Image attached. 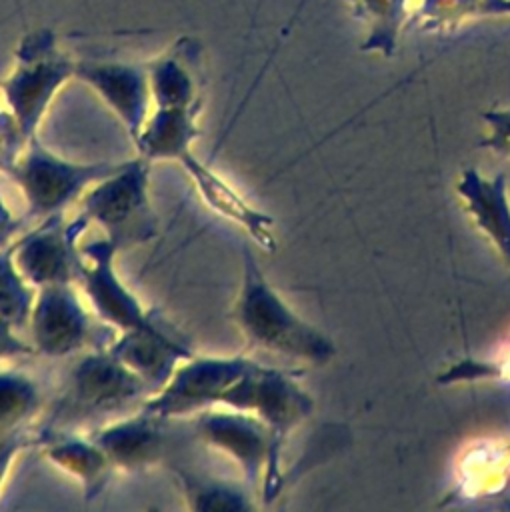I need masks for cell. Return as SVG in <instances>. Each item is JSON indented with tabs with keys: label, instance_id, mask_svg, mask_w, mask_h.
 <instances>
[{
	"label": "cell",
	"instance_id": "ac0fdd59",
	"mask_svg": "<svg viewBox=\"0 0 510 512\" xmlns=\"http://www.w3.org/2000/svg\"><path fill=\"white\" fill-rule=\"evenodd\" d=\"M202 108H152L140 134L132 142L138 156L152 162H174L200 138Z\"/></svg>",
	"mask_w": 510,
	"mask_h": 512
},
{
	"label": "cell",
	"instance_id": "e0dca14e",
	"mask_svg": "<svg viewBox=\"0 0 510 512\" xmlns=\"http://www.w3.org/2000/svg\"><path fill=\"white\" fill-rule=\"evenodd\" d=\"M40 446L50 464L78 482L86 502L98 498L116 472L102 446L90 434L78 436L52 432L40 436Z\"/></svg>",
	"mask_w": 510,
	"mask_h": 512
},
{
	"label": "cell",
	"instance_id": "d6986e66",
	"mask_svg": "<svg viewBox=\"0 0 510 512\" xmlns=\"http://www.w3.org/2000/svg\"><path fill=\"white\" fill-rule=\"evenodd\" d=\"M458 194L476 226L510 264V202L504 174L484 178L476 170H466L458 182Z\"/></svg>",
	"mask_w": 510,
	"mask_h": 512
},
{
	"label": "cell",
	"instance_id": "52a82bcc",
	"mask_svg": "<svg viewBox=\"0 0 510 512\" xmlns=\"http://www.w3.org/2000/svg\"><path fill=\"white\" fill-rule=\"evenodd\" d=\"M258 362L244 354H198L182 360L168 382L140 406L166 420L188 418L224 404L228 392Z\"/></svg>",
	"mask_w": 510,
	"mask_h": 512
},
{
	"label": "cell",
	"instance_id": "7a4b0ae2",
	"mask_svg": "<svg viewBox=\"0 0 510 512\" xmlns=\"http://www.w3.org/2000/svg\"><path fill=\"white\" fill-rule=\"evenodd\" d=\"M76 62L60 48L50 28L32 30L20 38L14 64L0 82V94L26 140L38 136L54 98L76 78Z\"/></svg>",
	"mask_w": 510,
	"mask_h": 512
},
{
	"label": "cell",
	"instance_id": "5b68a950",
	"mask_svg": "<svg viewBox=\"0 0 510 512\" xmlns=\"http://www.w3.org/2000/svg\"><path fill=\"white\" fill-rule=\"evenodd\" d=\"M124 160L76 162L58 156L44 146L38 136L26 140L20 156L8 170L12 182L20 188L28 216L46 218L80 200L84 192L120 168Z\"/></svg>",
	"mask_w": 510,
	"mask_h": 512
},
{
	"label": "cell",
	"instance_id": "277c9868",
	"mask_svg": "<svg viewBox=\"0 0 510 512\" xmlns=\"http://www.w3.org/2000/svg\"><path fill=\"white\" fill-rule=\"evenodd\" d=\"M150 162L124 160L118 170L92 184L80 198V212L96 224L118 250L146 244L158 236V214L150 196Z\"/></svg>",
	"mask_w": 510,
	"mask_h": 512
},
{
	"label": "cell",
	"instance_id": "3957f363",
	"mask_svg": "<svg viewBox=\"0 0 510 512\" xmlns=\"http://www.w3.org/2000/svg\"><path fill=\"white\" fill-rule=\"evenodd\" d=\"M226 408L256 414L268 430L270 468L260 490L264 504H270L282 490V454L294 432L312 412L310 394L284 370L256 364L226 396Z\"/></svg>",
	"mask_w": 510,
	"mask_h": 512
},
{
	"label": "cell",
	"instance_id": "6da1fadb",
	"mask_svg": "<svg viewBox=\"0 0 510 512\" xmlns=\"http://www.w3.org/2000/svg\"><path fill=\"white\" fill-rule=\"evenodd\" d=\"M232 320L242 338L258 350L316 366L336 354L334 342L298 316L270 284L250 244H242L240 250V284Z\"/></svg>",
	"mask_w": 510,
	"mask_h": 512
},
{
	"label": "cell",
	"instance_id": "4fadbf2b",
	"mask_svg": "<svg viewBox=\"0 0 510 512\" xmlns=\"http://www.w3.org/2000/svg\"><path fill=\"white\" fill-rule=\"evenodd\" d=\"M176 164L184 170L194 192L208 210L240 228L258 248L274 252L278 246L274 234V218L254 206L230 180L202 160L194 148L184 152Z\"/></svg>",
	"mask_w": 510,
	"mask_h": 512
},
{
	"label": "cell",
	"instance_id": "7402d4cb",
	"mask_svg": "<svg viewBox=\"0 0 510 512\" xmlns=\"http://www.w3.org/2000/svg\"><path fill=\"white\" fill-rule=\"evenodd\" d=\"M354 16L366 24L362 52L390 58L398 46L400 32L410 16L408 0H350Z\"/></svg>",
	"mask_w": 510,
	"mask_h": 512
},
{
	"label": "cell",
	"instance_id": "9c48e42d",
	"mask_svg": "<svg viewBox=\"0 0 510 512\" xmlns=\"http://www.w3.org/2000/svg\"><path fill=\"white\" fill-rule=\"evenodd\" d=\"M118 252L120 250L104 236L84 242V260L76 284L80 286L92 314L114 332L146 328L156 322L158 314L146 308L124 284L116 270Z\"/></svg>",
	"mask_w": 510,
	"mask_h": 512
},
{
	"label": "cell",
	"instance_id": "2e32d148",
	"mask_svg": "<svg viewBox=\"0 0 510 512\" xmlns=\"http://www.w3.org/2000/svg\"><path fill=\"white\" fill-rule=\"evenodd\" d=\"M156 108H202L200 44L180 36L170 48L146 62Z\"/></svg>",
	"mask_w": 510,
	"mask_h": 512
},
{
	"label": "cell",
	"instance_id": "30bf717a",
	"mask_svg": "<svg viewBox=\"0 0 510 512\" xmlns=\"http://www.w3.org/2000/svg\"><path fill=\"white\" fill-rule=\"evenodd\" d=\"M196 438L224 454L240 472L244 484L260 496L270 468V438L262 420L246 410L210 408L194 416Z\"/></svg>",
	"mask_w": 510,
	"mask_h": 512
},
{
	"label": "cell",
	"instance_id": "5bb4252c",
	"mask_svg": "<svg viewBox=\"0 0 510 512\" xmlns=\"http://www.w3.org/2000/svg\"><path fill=\"white\" fill-rule=\"evenodd\" d=\"M170 420L138 406L122 414L90 436L102 446L116 472H144L166 464L170 452Z\"/></svg>",
	"mask_w": 510,
	"mask_h": 512
},
{
	"label": "cell",
	"instance_id": "44dd1931",
	"mask_svg": "<svg viewBox=\"0 0 510 512\" xmlns=\"http://www.w3.org/2000/svg\"><path fill=\"white\" fill-rule=\"evenodd\" d=\"M174 482L190 510L214 512V510H254V492L244 484H234L218 476L198 472L192 468L172 466Z\"/></svg>",
	"mask_w": 510,
	"mask_h": 512
},
{
	"label": "cell",
	"instance_id": "f1b7e54d",
	"mask_svg": "<svg viewBox=\"0 0 510 512\" xmlns=\"http://www.w3.org/2000/svg\"><path fill=\"white\" fill-rule=\"evenodd\" d=\"M492 124V144L496 148L510 150V112H492L486 116Z\"/></svg>",
	"mask_w": 510,
	"mask_h": 512
},
{
	"label": "cell",
	"instance_id": "603a6c76",
	"mask_svg": "<svg viewBox=\"0 0 510 512\" xmlns=\"http://www.w3.org/2000/svg\"><path fill=\"white\" fill-rule=\"evenodd\" d=\"M36 288L20 272L12 244L0 248V320L22 330L28 326Z\"/></svg>",
	"mask_w": 510,
	"mask_h": 512
},
{
	"label": "cell",
	"instance_id": "8fae6325",
	"mask_svg": "<svg viewBox=\"0 0 510 512\" xmlns=\"http://www.w3.org/2000/svg\"><path fill=\"white\" fill-rule=\"evenodd\" d=\"M74 286L50 284L36 288L26 326L36 356L68 358L84 352L94 340L92 314Z\"/></svg>",
	"mask_w": 510,
	"mask_h": 512
},
{
	"label": "cell",
	"instance_id": "7c38bea8",
	"mask_svg": "<svg viewBox=\"0 0 510 512\" xmlns=\"http://www.w3.org/2000/svg\"><path fill=\"white\" fill-rule=\"evenodd\" d=\"M76 80L106 104L134 142L154 108L146 64L84 58L76 62Z\"/></svg>",
	"mask_w": 510,
	"mask_h": 512
},
{
	"label": "cell",
	"instance_id": "ffe728a7",
	"mask_svg": "<svg viewBox=\"0 0 510 512\" xmlns=\"http://www.w3.org/2000/svg\"><path fill=\"white\" fill-rule=\"evenodd\" d=\"M42 406L38 384L24 372L0 370V444L16 440H34L30 424Z\"/></svg>",
	"mask_w": 510,
	"mask_h": 512
},
{
	"label": "cell",
	"instance_id": "f546056e",
	"mask_svg": "<svg viewBox=\"0 0 510 512\" xmlns=\"http://www.w3.org/2000/svg\"><path fill=\"white\" fill-rule=\"evenodd\" d=\"M488 16H510V0H478L476 18Z\"/></svg>",
	"mask_w": 510,
	"mask_h": 512
},
{
	"label": "cell",
	"instance_id": "8992f818",
	"mask_svg": "<svg viewBox=\"0 0 510 512\" xmlns=\"http://www.w3.org/2000/svg\"><path fill=\"white\" fill-rule=\"evenodd\" d=\"M148 396V386L108 346H100L80 352L68 374L58 410L66 420L122 416L130 408H138Z\"/></svg>",
	"mask_w": 510,
	"mask_h": 512
},
{
	"label": "cell",
	"instance_id": "484cf974",
	"mask_svg": "<svg viewBox=\"0 0 510 512\" xmlns=\"http://www.w3.org/2000/svg\"><path fill=\"white\" fill-rule=\"evenodd\" d=\"M18 332H20L18 328L0 320V362L36 356V350L32 348V344L24 340Z\"/></svg>",
	"mask_w": 510,
	"mask_h": 512
},
{
	"label": "cell",
	"instance_id": "83f0119b",
	"mask_svg": "<svg viewBox=\"0 0 510 512\" xmlns=\"http://www.w3.org/2000/svg\"><path fill=\"white\" fill-rule=\"evenodd\" d=\"M20 230H22V218H18L0 196V248L12 244L18 238Z\"/></svg>",
	"mask_w": 510,
	"mask_h": 512
},
{
	"label": "cell",
	"instance_id": "cb8c5ba5",
	"mask_svg": "<svg viewBox=\"0 0 510 512\" xmlns=\"http://www.w3.org/2000/svg\"><path fill=\"white\" fill-rule=\"evenodd\" d=\"M478 0H422L414 22L422 30H446L476 18Z\"/></svg>",
	"mask_w": 510,
	"mask_h": 512
},
{
	"label": "cell",
	"instance_id": "4316f807",
	"mask_svg": "<svg viewBox=\"0 0 510 512\" xmlns=\"http://www.w3.org/2000/svg\"><path fill=\"white\" fill-rule=\"evenodd\" d=\"M32 444H36V442H32V440H16V442L0 444V492H2L4 484H6V480H8V474L12 472L18 456L26 448H30Z\"/></svg>",
	"mask_w": 510,
	"mask_h": 512
},
{
	"label": "cell",
	"instance_id": "d4e9b609",
	"mask_svg": "<svg viewBox=\"0 0 510 512\" xmlns=\"http://www.w3.org/2000/svg\"><path fill=\"white\" fill-rule=\"evenodd\" d=\"M24 144L26 138L20 132L18 124L14 122L12 114L6 108L0 110V172L8 174V170L20 156Z\"/></svg>",
	"mask_w": 510,
	"mask_h": 512
},
{
	"label": "cell",
	"instance_id": "ba28073f",
	"mask_svg": "<svg viewBox=\"0 0 510 512\" xmlns=\"http://www.w3.org/2000/svg\"><path fill=\"white\" fill-rule=\"evenodd\" d=\"M88 224L82 212L70 220L64 212H58L40 218V224L18 234L12 242V250L24 278L34 288L76 284L84 260L80 238Z\"/></svg>",
	"mask_w": 510,
	"mask_h": 512
},
{
	"label": "cell",
	"instance_id": "9a60e30c",
	"mask_svg": "<svg viewBox=\"0 0 510 512\" xmlns=\"http://www.w3.org/2000/svg\"><path fill=\"white\" fill-rule=\"evenodd\" d=\"M108 348L148 386L150 394L162 388L176 366L194 354L190 342L162 316L146 328L118 332Z\"/></svg>",
	"mask_w": 510,
	"mask_h": 512
}]
</instances>
